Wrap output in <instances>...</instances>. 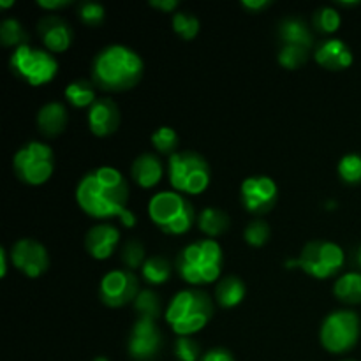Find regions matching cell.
Here are the masks:
<instances>
[{"label":"cell","mask_w":361,"mask_h":361,"mask_svg":"<svg viewBox=\"0 0 361 361\" xmlns=\"http://www.w3.org/2000/svg\"><path fill=\"white\" fill-rule=\"evenodd\" d=\"M76 201L81 210L94 219H122L129 212V183L116 168L101 166L80 180Z\"/></svg>","instance_id":"1"},{"label":"cell","mask_w":361,"mask_h":361,"mask_svg":"<svg viewBox=\"0 0 361 361\" xmlns=\"http://www.w3.org/2000/svg\"><path fill=\"white\" fill-rule=\"evenodd\" d=\"M143 71V60L134 49L122 44H109L95 55L92 81L101 90L123 92L140 83Z\"/></svg>","instance_id":"2"},{"label":"cell","mask_w":361,"mask_h":361,"mask_svg":"<svg viewBox=\"0 0 361 361\" xmlns=\"http://www.w3.org/2000/svg\"><path fill=\"white\" fill-rule=\"evenodd\" d=\"M224 254L215 240H197L180 250L176 257L178 275L190 286H207L219 281Z\"/></svg>","instance_id":"3"},{"label":"cell","mask_w":361,"mask_h":361,"mask_svg":"<svg viewBox=\"0 0 361 361\" xmlns=\"http://www.w3.org/2000/svg\"><path fill=\"white\" fill-rule=\"evenodd\" d=\"M214 317V302L201 289H183L173 296L166 309V321L180 337H192Z\"/></svg>","instance_id":"4"},{"label":"cell","mask_w":361,"mask_h":361,"mask_svg":"<svg viewBox=\"0 0 361 361\" xmlns=\"http://www.w3.org/2000/svg\"><path fill=\"white\" fill-rule=\"evenodd\" d=\"M148 215L161 231L175 236L189 231L197 219L187 197L171 190H162L152 197L148 203Z\"/></svg>","instance_id":"5"},{"label":"cell","mask_w":361,"mask_h":361,"mask_svg":"<svg viewBox=\"0 0 361 361\" xmlns=\"http://www.w3.org/2000/svg\"><path fill=\"white\" fill-rule=\"evenodd\" d=\"M169 183L182 194H201L208 189L212 180L207 159L197 152H176L168 161Z\"/></svg>","instance_id":"6"},{"label":"cell","mask_w":361,"mask_h":361,"mask_svg":"<svg viewBox=\"0 0 361 361\" xmlns=\"http://www.w3.org/2000/svg\"><path fill=\"white\" fill-rule=\"evenodd\" d=\"M13 169L20 182L32 187L42 185L51 178L55 169L51 147L41 141H28L14 154Z\"/></svg>","instance_id":"7"},{"label":"cell","mask_w":361,"mask_h":361,"mask_svg":"<svg viewBox=\"0 0 361 361\" xmlns=\"http://www.w3.org/2000/svg\"><path fill=\"white\" fill-rule=\"evenodd\" d=\"M9 66L20 80L27 81L32 87L49 83L59 73V62L55 56L48 49H39L30 44H23L14 49Z\"/></svg>","instance_id":"8"},{"label":"cell","mask_w":361,"mask_h":361,"mask_svg":"<svg viewBox=\"0 0 361 361\" xmlns=\"http://www.w3.org/2000/svg\"><path fill=\"white\" fill-rule=\"evenodd\" d=\"M361 323L353 310H335L324 317L321 324V345L331 355H345L360 341Z\"/></svg>","instance_id":"9"},{"label":"cell","mask_w":361,"mask_h":361,"mask_svg":"<svg viewBox=\"0 0 361 361\" xmlns=\"http://www.w3.org/2000/svg\"><path fill=\"white\" fill-rule=\"evenodd\" d=\"M344 263L345 254L342 247L326 240L309 242L296 259V267L314 279L334 277L342 270Z\"/></svg>","instance_id":"10"},{"label":"cell","mask_w":361,"mask_h":361,"mask_svg":"<svg viewBox=\"0 0 361 361\" xmlns=\"http://www.w3.org/2000/svg\"><path fill=\"white\" fill-rule=\"evenodd\" d=\"M140 295V282L130 270H111L102 277L99 286V298L111 309H120L134 303Z\"/></svg>","instance_id":"11"},{"label":"cell","mask_w":361,"mask_h":361,"mask_svg":"<svg viewBox=\"0 0 361 361\" xmlns=\"http://www.w3.org/2000/svg\"><path fill=\"white\" fill-rule=\"evenodd\" d=\"M277 183L270 176H249L240 187V201L243 208L254 215L268 214L277 203Z\"/></svg>","instance_id":"12"},{"label":"cell","mask_w":361,"mask_h":361,"mask_svg":"<svg viewBox=\"0 0 361 361\" xmlns=\"http://www.w3.org/2000/svg\"><path fill=\"white\" fill-rule=\"evenodd\" d=\"M9 257L14 268L30 279L41 277L49 267L48 250L34 238L18 240L11 249Z\"/></svg>","instance_id":"13"},{"label":"cell","mask_w":361,"mask_h":361,"mask_svg":"<svg viewBox=\"0 0 361 361\" xmlns=\"http://www.w3.org/2000/svg\"><path fill=\"white\" fill-rule=\"evenodd\" d=\"M130 358L136 361H152L162 349V335L155 321L137 319L127 341Z\"/></svg>","instance_id":"14"},{"label":"cell","mask_w":361,"mask_h":361,"mask_svg":"<svg viewBox=\"0 0 361 361\" xmlns=\"http://www.w3.org/2000/svg\"><path fill=\"white\" fill-rule=\"evenodd\" d=\"M120 126V109L109 97H101L88 108V127L99 137L111 136Z\"/></svg>","instance_id":"15"},{"label":"cell","mask_w":361,"mask_h":361,"mask_svg":"<svg viewBox=\"0 0 361 361\" xmlns=\"http://www.w3.org/2000/svg\"><path fill=\"white\" fill-rule=\"evenodd\" d=\"M39 37L49 53H62L73 42V30L59 16H44L37 23Z\"/></svg>","instance_id":"16"},{"label":"cell","mask_w":361,"mask_h":361,"mask_svg":"<svg viewBox=\"0 0 361 361\" xmlns=\"http://www.w3.org/2000/svg\"><path fill=\"white\" fill-rule=\"evenodd\" d=\"M120 242V231L111 224H99L88 229L85 236V249L94 259H108Z\"/></svg>","instance_id":"17"},{"label":"cell","mask_w":361,"mask_h":361,"mask_svg":"<svg viewBox=\"0 0 361 361\" xmlns=\"http://www.w3.org/2000/svg\"><path fill=\"white\" fill-rule=\"evenodd\" d=\"M316 62L328 71H344L353 63V51L341 39L323 41L316 49Z\"/></svg>","instance_id":"18"},{"label":"cell","mask_w":361,"mask_h":361,"mask_svg":"<svg viewBox=\"0 0 361 361\" xmlns=\"http://www.w3.org/2000/svg\"><path fill=\"white\" fill-rule=\"evenodd\" d=\"M69 113L62 102H48L37 113V129L42 136L56 137L66 130Z\"/></svg>","instance_id":"19"},{"label":"cell","mask_w":361,"mask_h":361,"mask_svg":"<svg viewBox=\"0 0 361 361\" xmlns=\"http://www.w3.org/2000/svg\"><path fill=\"white\" fill-rule=\"evenodd\" d=\"M162 164L155 154H141L130 166V176L143 189H152L162 178Z\"/></svg>","instance_id":"20"},{"label":"cell","mask_w":361,"mask_h":361,"mask_svg":"<svg viewBox=\"0 0 361 361\" xmlns=\"http://www.w3.org/2000/svg\"><path fill=\"white\" fill-rule=\"evenodd\" d=\"M279 37L284 44L302 46L309 49L312 46V32L309 25L300 18H286L279 25Z\"/></svg>","instance_id":"21"},{"label":"cell","mask_w":361,"mask_h":361,"mask_svg":"<svg viewBox=\"0 0 361 361\" xmlns=\"http://www.w3.org/2000/svg\"><path fill=\"white\" fill-rule=\"evenodd\" d=\"M243 298H245V284L242 279L228 275L219 281L215 288V300L222 309H235L243 302Z\"/></svg>","instance_id":"22"},{"label":"cell","mask_w":361,"mask_h":361,"mask_svg":"<svg viewBox=\"0 0 361 361\" xmlns=\"http://www.w3.org/2000/svg\"><path fill=\"white\" fill-rule=\"evenodd\" d=\"M229 224H231L229 215L221 208H204L197 215V226L210 238L224 235L229 229Z\"/></svg>","instance_id":"23"},{"label":"cell","mask_w":361,"mask_h":361,"mask_svg":"<svg viewBox=\"0 0 361 361\" xmlns=\"http://www.w3.org/2000/svg\"><path fill=\"white\" fill-rule=\"evenodd\" d=\"M334 293L341 302L349 305L361 303V271H348L341 275L335 282Z\"/></svg>","instance_id":"24"},{"label":"cell","mask_w":361,"mask_h":361,"mask_svg":"<svg viewBox=\"0 0 361 361\" xmlns=\"http://www.w3.org/2000/svg\"><path fill=\"white\" fill-rule=\"evenodd\" d=\"M95 85L94 81L88 80H76L69 83L63 90L67 101L74 106V108H90L97 97H95Z\"/></svg>","instance_id":"25"},{"label":"cell","mask_w":361,"mask_h":361,"mask_svg":"<svg viewBox=\"0 0 361 361\" xmlns=\"http://www.w3.org/2000/svg\"><path fill=\"white\" fill-rule=\"evenodd\" d=\"M143 281L150 286H162L171 277V264L164 256H152L141 267Z\"/></svg>","instance_id":"26"},{"label":"cell","mask_w":361,"mask_h":361,"mask_svg":"<svg viewBox=\"0 0 361 361\" xmlns=\"http://www.w3.org/2000/svg\"><path fill=\"white\" fill-rule=\"evenodd\" d=\"M134 312H136L137 319H147L155 321L161 316V300L150 289H143L140 295L134 300Z\"/></svg>","instance_id":"27"},{"label":"cell","mask_w":361,"mask_h":361,"mask_svg":"<svg viewBox=\"0 0 361 361\" xmlns=\"http://www.w3.org/2000/svg\"><path fill=\"white\" fill-rule=\"evenodd\" d=\"M0 41L7 48H20V46L28 44V34L25 32L23 25L14 18H7L0 23Z\"/></svg>","instance_id":"28"},{"label":"cell","mask_w":361,"mask_h":361,"mask_svg":"<svg viewBox=\"0 0 361 361\" xmlns=\"http://www.w3.org/2000/svg\"><path fill=\"white\" fill-rule=\"evenodd\" d=\"M171 25L173 30L185 41H192L197 32H200V20L192 13H187V11H180V13L173 14Z\"/></svg>","instance_id":"29"},{"label":"cell","mask_w":361,"mask_h":361,"mask_svg":"<svg viewBox=\"0 0 361 361\" xmlns=\"http://www.w3.org/2000/svg\"><path fill=\"white\" fill-rule=\"evenodd\" d=\"M338 176L348 185H358V183H361V155H344L341 162H338Z\"/></svg>","instance_id":"30"},{"label":"cell","mask_w":361,"mask_h":361,"mask_svg":"<svg viewBox=\"0 0 361 361\" xmlns=\"http://www.w3.org/2000/svg\"><path fill=\"white\" fill-rule=\"evenodd\" d=\"M341 21L342 20L338 11L330 6L317 9L312 18L314 28L319 32H324V34H334V32H337L338 27H341Z\"/></svg>","instance_id":"31"},{"label":"cell","mask_w":361,"mask_h":361,"mask_svg":"<svg viewBox=\"0 0 361 361\" xmlns=\"http://www.w3.org/2000/svg\"><path fill=\"white\" fill-rule=\"evenodd\" d=\"M152 145L155 150L162 155L176 154V147H178V134L171 127H159L154 134H152Z\"/></svg>","instance_id":"32"},{"label":"cell","mask_w":361,"mask_h":361,"mask_svg":"<svg viewBox=\"0 0 361 361\" xmlns=\"http://www.w3.org/2000/svg\"><path fill=\"white\" fill-rule=\"evenodd\" d=\"M145 247L140 240L133 238L129 242L123 243L122 247V263L126 264V268H129L130 271L137 270L145 264Z\"/></svg>","instance_id":"33"},{"label":"cell","mask_w":361,"mask_h":361,"mask_svg":"<svg viewBox=\"0 0 361 361\" xmlns=\"http://www.w3.org/2000/svg\"><path fill=\"white\" fill-rule=\"evenodd\" d=\"M307 55H309V49L302 48V46L284 44L279 51L277 59L279 63L286 69H298L307 62Z\"/></svg>","instance_id":"34"},{"label":"cell","mask_w":361,"mask_h":361,"mask_svg":"<svg viewBox=\"0 0 361 361\" xmlns=\"http://www.w3.org/2000/svg\"><path fill=\"white\" fill-rule=\"evenodd\" d=\"M243 238L250 247H263L270 238V228L264 221H252L243 231Z\"/></svg>","instance_id":"35"},{"label":"cell","mask_w":361,"mask_h":361,"mask_svg":"<svg viewBox=\"0 0 361 361\" xmlns=\"http://www.w3.org/2000/svg\"><path fill=\"white\" fill-rule=\"evenodd\" d=\"M175 355L178 361H200L201 348L192 337H180L175 342Z\"/></svg>","instance_id":"36"},{"label":"cell","mask_w":361,"mask_h":361,"mask_svg":"<svg viewBox=\"0 0 361 361\" xmlns=\"http://www.w3.org/2000/svg\"><path fill=\"white\" fill-rule=\"evenodd\" d=\"M106 18V11L97 2H85L80 6V20L88 27H99Z\"/></svg>","instance_id":"37"},{"label":"cell","mask_w":361,"mask_h":361,"mask_svg":"<svg viewBox=\"0 0 361 361\" xmlns=\"http://www.w3.org/2000/svg\"><path fill=\"white\" fill-rule=\"evenodd\" d=\"M200 361H235V358H233V355L228 351V349L215 348L212 349V351L204 353L203 358Z\"/></svg>","instance_id":"38"},{"label":"cell","mask_w":361,"mask_h":361,"mask_svg":"<svg viewBox=\"0 0 361 361\" xmlns=\"http://www.w3.org/2000/svg\"><path fill=\"white\" fill-rule=\"evenodd\" d=\"M150 6L155 7V9L164 11V13H171L178 7V2L176 0H150Z\"/></svg>","instance_id":"39"},{"label":"cell","mask_w":361,"mask_h":361,"mask_svg":"<svg viewBox=\"0 0 361 361\" xmlns=\"http://www.w3.org/2000/svg\"><path fill=\"white\" fill-rule=\"evenodd\" d=\"M69 0H37V6L42 9H60V7L69 6Z\"/></svg>","instance_id":"40"},{"label":"cell","mask_w":361,"mask_h":361,"mask_svg":"<svg viewBox=\"0 0 361 361\" xmlns=\"http://www.w3.org/2000/svg\"><path fill=\"white\" fill-rule=\"evenodd\" d=\"M242 6L245 7V9L254 11V13H256V11H261L264 9V7L270 6V2H267V0H243Z\"/></svg>","instance_id":"41"},{"label":"cell","mask_w":361,"mask_h":361,"mask_svg":"<svg viewBox=\"0 0 361 361\" xmlns=\"http://www.w3.org/2000/svg\"><path fill=\"white\" fill-rule=\"evenodd\" d=\"M7 271V252L6 249H0V277H6Z\"/></svg>","instance_id":"42"},{"label":"cell","mask_w":361,"mask_h":361,"mask_svg":"<svg viewBox=\"0 0 361 361\" xmlns=\"http://www.w3.org/2000/svg\"><path fill=\"white\" fill-rule=\"evenodd\" d=\"M353 263L358 268V271H361V245L355 250V254H353Z\"/></svg>","instance_id":"43"},{"label":"cell","mask_w":361,"mask_h":361,"mask_svg":"<svg viewBox=\"0 0 361 361\" xmlns=\"http://www.w3.org/2000/svg\"><path fill=\"white\" fill-rule=\"evenodd\" d=\"M14 6V2H0V7H11Z\"/></svg>","instance_id":"44"},{"label":"cell","mask_w":361,"mask_h":361,"mask_svg":"<svg viewBox=\"0 0 361 361\" xmlns=\"http://www.w3.org/2000/svg\"><path fill=\"white\" fill-rule=\"evenodd\" d=\"M94 361H108L106 358H102V356H99V358H95Z\"/></svg>","instance_id":"45"},{"label":"cell","mask_w":361,"mask_h":361,"mask_svg":"<svg viewBox=\"0 0 361 361\" xmlns=\"http://www.w3.org/2000/svg\"><path fill=\"white\" fill-rule=\"evenodd\" d=\"M344 361H356V360H344Z\"/></svg>","instance_id":"46"}]
</instances>
